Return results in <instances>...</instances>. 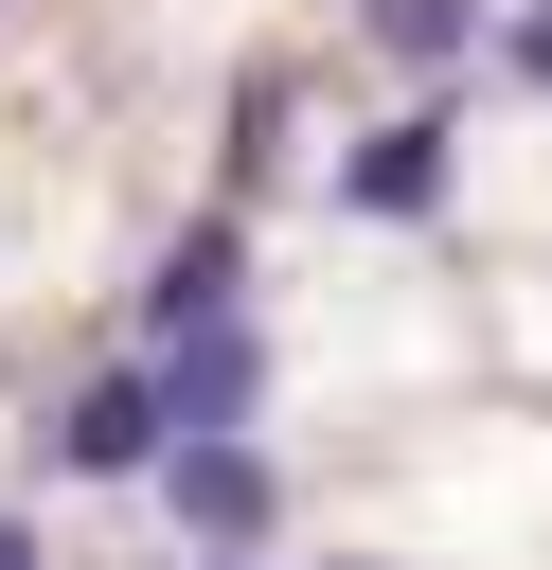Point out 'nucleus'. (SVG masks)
I'll return each instance as SVG.
<instances>
[{
  "instance_id": "nucleus-1",
  "label": "nucleus",
  "mask_w": 552,
  "mask_h": 570,
  "mask_svg": "<svg viewBox=\"0 0 552 570\" xmlns=\"http://www.w3.org/2000/svg\"><path fill=\"white\" fill-rule=\"evenodd\" d=\"M160 445H178V392H160V356H142V374H89V392L53 410V463H71V481H142Z\"/></svg>"
},
{
  "instance_id": "nucleus-2",
  "label": "nucleus",
  "mask_w": 552,
  "mask_h": 570,
  "mask_svg": "<svg viewBox=\"0 0 552 570\" xmlns=\"http://www.w3.org/2000/svg\"><path fill=\"white\" fill-rule=\"evenodd\" d=\"M160 499H178V534H214V552L267 534V463H249L231 428H178V445H160Z\"/></svg>"
},
{
  "instance_id": "nucleus-3",
  "label": "nucleus",
  "mask_w": 552,
  "mask_h": 570,
  "mask_svg": "<svg viewBox=\"0 0 552 570\" xmlns=\"http://www.w3.org/2000/svg\"><path fill=\"white\" fill-rule=\"evenodd\" d=\"M445 142H463L445 107H410V125H374V142L338 160V214H427V196H445Z\"/></svg>"
},
{
  "instance_id": "nucleus-4",
  "label": "nucleus",
  "mask_w": 552,
  "mask_h": 570,
  "mask_svg": "<svg viewBox=\"0 0 552 570\" xmlns=\"http://www.w3.org/2000/svg\"><path fill=\"white\" fill-rule=\"evenodd\" d=\"M231 285H249V232H231V214H196V232L160 249V285H142V321H160V338H196V321H231Z\"/></svg>"
},
{
  "instance_id": "nucleus-5",
  "label": "nucleus",
  "mask_w": 552,
  "mask_h": 570,
  "mask_svg": "<svg viewBox=\"0 0 552 570\" xmlns=\"http://www.w3.org/2000/svg\"><path fill=\"white\" fill-rule=\"evenodd\" d=\"M160 392H178V428H249V392H267L249 321H196V338H160Z\"/></svg>"
},
{
  "instance_id": "nucleus-6",
  "label": "nucleus",
  "mask_w": 552,
  "mask_h": 570,
  "mask_svg": "<svg viewBox=\"0 0 552 570\" xmlns=\"http://www.w3.org/2000/svg\"><path fill=\"white\" fill-rule=\"evenodd\" d=\"M356 36H374L392 71H463V53H481V0H356Z\"/></svg>"
},
{
  "instance_id": "nucleus-7",
  "label": "nucleus",
  "mask_w": 552,
  "mask_h": 570,
  "mask_svg": "<svg viewBox=\"0 0 552 570\" xmlns=\"http://www.w3.org/2000/svg\"><path fill=\"white\" fill-rule=\"evenodd\" d=\"M516 71H534V89H552V0H534V18H516Z\"/></svg>"
},
{
  "instance_id": "nucleus-8",
  "label": "nucleus",
  "mask_w": 552,
  "mask_h": 570,
  "mask_svg": "<svg viewBox=\"0 0 552 570\" xmlns=\"http://www.w3.org/2000/svg\"><path fill=\"white\" fill-rule=\"evenodd\" d=\"M0 570H36V534H18V517H0Z\"/></svg>"
}]
</instances>
